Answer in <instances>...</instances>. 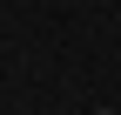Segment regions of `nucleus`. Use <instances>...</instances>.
Returning <instances> with one entry per match:
<instances>
[{"instance_id": "1", "label": "nucleus", "mask_w": 121, "mask_h": 115, "mask_svg": "<svg viewBox=\"0 0 121 115\" xmlns=\"http://www.w3.org/2000/svg\"><path fill=\"white\" fill-rule=\"evenodd\" d=\"M94 115H108V108H94Z\"/></svg>"}]
</instances>
